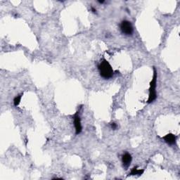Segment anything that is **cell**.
Wrapping results in <instances>:
<instances>
[{"label": "cell", "instance_id": "1", "mask_svg": "<svg viewBox=\"0 0 180 180\" xmlns=\"http://www.w3.org/2000/svg\"><path fill=\"white\" fill-rule=\"evenodd\" d=\"M99 71L100 75L104 79H109L113 77V71L112 66L109 64V62L106 59H104L100 64L99 65Z\"/></svg>", "mask_w": 180, "mask_h": 180}, {"label": "cell", "instance_id": "2", "mask_svg": "<svg viewBox=\"0 0 180 180\" xmlns=\"http://www.w3.org/2000/svg\"><path fill=\"white\" fill-rule=\"evenodd\" d=\"M156 81H157V72L156 68H154V76L152 77L150 82V88H149V95L147 102L149 104L152 103L157 98V94H156Z\"/></svg>", "mask_w": 180, "mask_h": 180}, {"label": "cell", "instance_id": "3", "mask_svg": "<svg viewBox=\"0 0 180 180\" xmlns=\"http://www.w3.org/2000/svg\"><path fill=\"white\" fill-rule=\"evenodd\" d=\"M120 30L126 35H131L133 32V27L128 21H123L120 24Z\"/></svg>", "mask_w": 180, "mask_h": 180}, {"label": "cell", "instance_id": "4", "mask_svg": "<svg viewBox=\"0 0 180 180\" xmlns=\"http://www.w3.org/2000/svg\"><path fill=\"white\" fill-rule=\"evenodd\" d=\"M74 125L75 127V133H76V134H79L82 132V125H81V120L78 113H77L74 116Z\"/></svg>", "mask_w": 180, "mask_h": 180}, {"label": "cell", "instance_id": "5", "mask_svg": "<svg viewBox=\"0 0 180 180\" xmlns=\"http://www.w3.org/2000/svg\"><path fill=\"white\" fill-rule=\"evenodd\" d=\"M166 143L170 145H173L176 143V136L173 134H167L163 137Z\"/></svg>", "mask_w": 180, "mask_h": 180}, {"label": "cell", "instance_id": "6", "mask_svg": "<svg viewBox=\"0 0 180 180\" xmlns=\"http://www.w3.org/2000/svg\"><path fill=\"white\" fill-rule=\"evenodd\" d=\"M122 163H123V165L125 167H129L131 162H132V156L128 154V153H126V154H124L123 156H122Z\"/></svg>", "mask_w": 180, "mask_h": 180}, {"label": "cell", "instance_id": "7", "mask_svg": "<svg viewBox=\"0 0 180 180\" xmlns=\"http://www.w3.org/2000/svg\"><path fill=\"white\" fill-rule=\"evenodd\" d=\"M144 170H139V169H137V167H135L132 169V171H131L129 175H141V174L144 173Z\"/></svg>", "mask_w": 180, "mask_h": 180}, {"label": "cell", "instance_id": "8", "mask_svg": "<svg viewBox=\"0 0 180 180\" xmlns=\"http://www.w3.org/2000/svg\"><path fill=\"white\" fill-rule=\"evenodd\" d=\"M23 94H19V96H16L15 98H14V106H19V105L20 102H21V98H22Z\"/></svg>", "mask_w": 180, "mask_h": 180}, {"label": "cell", "instance_id": "9", "mask_svg": "<svg viewBox=\"0 0 180 180\" xmlns=\"http://www.w3.org/2000/svg\"><path fill=\"white\" fill-rule=\"evenodd\" d=\"M117 127H118V126H117L116 123H114V122H113V123H111V127H112L113 129H116Z\"/></svg>", "mask_w": 180, "mask_h": 180}, {"label": "cell", "instance_id": "10", "mask_svg": "<svg viewBox=\"0 0 180 180\" xmlns=\"http://www.w3.org/2000/svg\"><path fill=\"white\" fill-rule=\"evenodd\" d=\"M91 11H92V12H93V13H94V14H95V13H96V10L94 8V7H91Z\"/></svg>", "mask_w": 180, "mask_h": 180}, {"label": "cell", "instance_id": "11", "mask_svg": "<svg viewBox=\"0 0 180 180\" xmlns=\"http://www.w3.org/2000/svg\"><path fill=\"white\" fill-rule=\"evenodd\" d=\"M99 2L101 3V4H103L104 2V1H99Z\"/></svg>", "mask_w": 180, "mask_h": 180}]
</instances>
